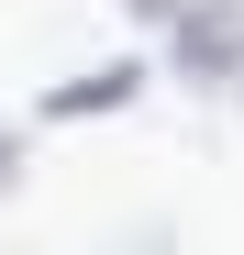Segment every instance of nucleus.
Instances as JSON below:
<instances>
[{
  "label": "nucleus",
  "instance_id": "f03ea898",
  "mask_svg": "<svg viewBox=\"0 0 244 255\" xmlns=\"http://www.w3.org/2000/svg\"><path fill=\"white\" fill-rule=\"evenodd\" d=\"M144 56H111V67H78V78H56V89H33V122L45 133H67V122H111V111H133L144 100Z\"/></svg>",
  "mask_w": 244,
  "mask_h": 255
},
{
  "label": "nucleus",
  "instance_id": "20e7f679",
  "mask_svg": "<svg viewBox=\"0 0 244 255\" xmlns=\"http://www.w3.org/2000/svg\"><path fill=\"white\" fill-rule=\"evenodd\" d=\"M100 255H178V233H167V222H133V233H111Z\"/></svg>",
  "mask_w": 244,
  "mask_h": 255
},
{
  "label": "nucleus",
  "instance_id": "f257e3e1",
  "mask_svg": "<svg viewBox=\"0 0 244 255\" xmlns=\"http://www.w3.org/2000/svg\"><path fill=\"white\" fill-rule=\"evenodd\" d=\"M167 67L211 100H244V0H189L167 22Z\"/></svg>",
  "mask_w": 244,
  "mask_h": 255
},
{
  "label": "nucleus",
  "instance_id": "7ed1b4c3",
  "mask_svg": "<svg viewBox=\"0 0 244 255\" xmlns=\"http://www.w3.org/2000/svg\"><path fill=\"white\" fill-rule=\"evenodd\" d=\"M22 178H33V133H22V122H0V200H11Z\"/></svg>",
  "mask_w": 244,
  "mask_h": 255
},
{
  "label": "nucleus",
  "instance_id": "39448f33",
  "mask_svg": "<svg viewBox=\"0 0 244 255\" xmlns=\"http://www.w3.org/2000/svg\"><path fill=\"white\" fill-rule=\"evenodd\" d=\"M122 11H133V22H144V33H167V22H178V11H189V0H122Z\"/></svg>",
  "mask_w": 244,
  "mask_h": 255
}]
</instances>
